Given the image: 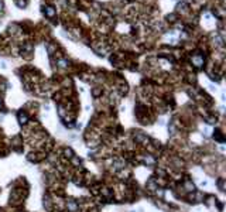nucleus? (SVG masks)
<instances>
[{
	"label": "nucleus",
	"instance_id": "obj_1",
	"mask_svg": "<svg viewBox=\"0 0 226 212\" xmlns=\"http://www.w3.org/2000/svg\"><path fill=\"white\" fill-rule=\"evenodd\" d=\"M43 13L45 14V17H48V19H54L55 14H57V12H55V9L52 6H44Z\"/></svg>",
	"mask_w": 226,
	"mask_h": 212
},
{
	"label": "nucleus",
	"instance_id": "obj_2",
	"mask_svg": "<svg viewBox=\"0 0 226 212\" xmlns=\"http://www.w3.org/2000/svg\"><path fill=\"white\" fill-rule=\"evenodd\" d=\"M3 12V2H2V0H0V13Z\"/></svg>",
	"mask_w": 226,
	"mask_h": 212
}]
</instances>
